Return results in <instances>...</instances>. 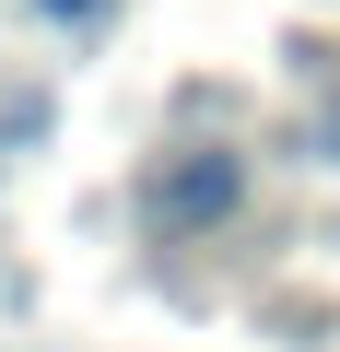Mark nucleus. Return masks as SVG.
I'll return each instance as SVG.
<instances>
[{
    "label": "nucleus",
    "instance_id": "f257e3e1",
    "mask_svg": "<svg viewBox=\"0 0 340 352\" xmlns=\"http://www.w3.org/2000/svg\"><path fill=\"white\" fill-rule=\"evenodd\" d=\"M235 188H247L235 153H188V164L152 188V212H164V223H212V212H235Z\"/></svg>",
    "mask_w": 340,
    "mask_h": 352
},
{
    "label": "nucleus",
    "instance_id": "f03ea898",
    "mask_svg": "<svg viewBox=\"0 0 340 352\" xmlns=\"http://www.w3.org/2000/svg\"><path fill=\"white\" fill-rule=\"evenodd\" d=\"M36 12H59V24H82V12H94V0H36Z\"/></svg>",
    "mask_w": 340,
    "mask_h": 352
}]
</instances>
